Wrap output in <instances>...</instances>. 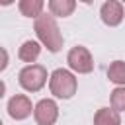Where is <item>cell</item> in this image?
<instances>
[{
	"mask_svg": "<svg viewBox=\"0 0 125 125\" xmlns=\"http://www.w3.org/2000/svg\"><path fill=\"white\" fill-rule=\"evenodd\" d=\"M8 115L16 121H21V119H27L31 115V111L35 109L31 105V100L25 96V94H16L8 100Z\"/></svg>",
	"mask_w": 125,
	"mask_h": 125,
	"instance_id": "obj_6",
	"label": "cell"
},
{
	"mask_svg": "<svg viewBox=\"0 0 125 125\" xmlns=\"http://www.w3.org/2000/svg\"><path fill=\"white\" fill-rule=\"evenodd\" d=\"M123 16H125L123 4L117 2V0H107V2H104L102 8H100V18H102V21H104L105 25H109V27L119 25V23L123 21Z\"/></svg>",
	"mask_w": 125,
	"mask_h": 125,
	"instance_id": "obj_7",
	"label": "cell"
},
{
	"mask_svg": "<svg viewBox=\"0 0 125 125\" xmlns=\"http://www.w3.org/2000/svg\"><path fill=\"white\" fill-rule=\"evenodd\" d=\"M107 78L117 86H125V62L123 61H113L107 68Z\"/></svg>",
	"mask_w": 125,
	"mask_h": 125,
	"instance_id": "obj_12",
	"label": "cell"
},
{
	"mask_svg": "<svg viewBox=\"0 0 125 125\" xmlns=\"http://www.w3.org/2000/svg\"><path fill=\"white\" fill-rule=\"evenodd\" d=\"M18 8H20L21 16H25V18H35V20H37L39 16H43L45 2H43V0H20Z\"/></svg>",
	"mask_w": 125,
	"mask_h": 125,
	"instance_id": "obj_10",
	"label": "cell"
},
{
	"mask_svg": "<svg viewBox=\"0 0 125 125\" xmlns=\"http://www.w3.org/2000/svg\"><path fill=\"white\" fill-rule=\"evenodd\" d=\"M18 82L25 92H39L47 82V68L43 64H27L20 70Z\"/></svg>",
	"mask_w": 125,
	"mask_h": 125,
	"instance_id": "obj_3",
	"label": "cell"
},
{
	"mask_svg": "<svg viewBox=\"0 0 125 125\" xmlns=\"http://www.w3.org/2000/svg\"><path fill=\"white\" fill-rule=\"evenodd\" d=\"M111 107L115 111H125V86H117L111 92Z\"/></svg>",
	"mask_w": 125,
	"mask_h": 125,
	"instance_id": "obj_13",
	"label": "cell"
},
{
	"mask_svg": "<svg viewBox=\"0 0 125 125\" xmlns=\"http://www.w3.org/2000/svg\"><path fill=\"white\" fill-rule=\"evenodd\" d=\"M39 55H41V43L39 41H31V39L23 41L21 47H20V51H18L20 61L29 62V64H35V61L39 59Z\"/></svg>",
	"mask_w": 125,
	"mask_h": 125,
	"instance_id": "obj_8",
	"label": "cell"
},
{
	"mask_svg": "<svg viewBox=\"0 0 125 125\" xmlns=\"http://www.w3.org/2000/svg\"><path fill=\"white\" fill-rule=\"evenodd\" d=\"M66 62H68V68L72 72H78V74H88L94 70V59H92V53L82 47V45H76L68 51L66 55Z\"/></svg>",
	"mask_w": 125,
	"mask_h": 125,
	"instance_id": "obj_4",
	"label": "cell"
},
{
	"mask_svg": "<svg viewBox=\"0 0 125 125\" xmlns=\"http://www.w3.org/2000/svg\"><path fill=\"white\" fill-rule=\"evenodd\" d=\"M33 29H35V35L39 39V43L51 51V53H59L62 49V33L57 25V20L55 16L51 14H43L35 20L33 23Z\"/></svg>",
	"mask_w": 125,
	"mask_h": 125,
	"instance_id": "obj_1",
	"label": "cell"
},
{
	"mask_svg": "<svg viewBox=\"0 0 125 125\" xmlns=\"http://www.w3.org/2000/svg\"><path fill=\"white\" fill-rule=\"evenodd\" d=\"M76 88H78V80L76 76L66 70V68H57L51 72L49 76V90L55 98H61V100H70L74 94H76Z\"/></svg>",
	"mask_w": 125,
	"mask_h": 125,
	"instance_id": "obj_2",
	"label": "cell"
},
{
	"mask_svg": "<svg viewBox=\"0 0 125 125\" xmlns=\"http://www.w3.org/2000/svg\"><path fill=\"white\" fill-rule=\"evenodd\" d=\"M76 2L74 0H51L49 2V12L55 18H66L74 12Z\"/></svg>",
	"mask_w": 125,
	"mask_h": 125,
	"instance_id": "obj_11",
	"label": "cell"
},
{
	"mask_svg": "<svg viewBox=\"0 0 125 125\" xmlns=\"http://www.w3.org/2000/svg\"><path fill=\"white\" fill-rule=\"evenodd\" d=\"M94 125H121V115L113 107H102L94 115Z\"/></svg>",
	"mask_w": 125,
	"mask_h": 125,
	"instance_id": "obj_9",
	"label": "cell"
},
{
	"mask_svg": "<svg viewBox=\"0 0 125 125\" xmlns=\"http://www.w3.org/2000/svg\"><path fill=\"white\" fill-rule=\"evenodd\" d=\"M33 117L37 125H55V121L59 119V105L55 100L51 98H43L35 104L33 109Z\"/></svg>",
	"mask_w": 125,
	"mask_h": 125,
	"instance_id": "obj_5",
	"label": "cell"
}]
</instances>
